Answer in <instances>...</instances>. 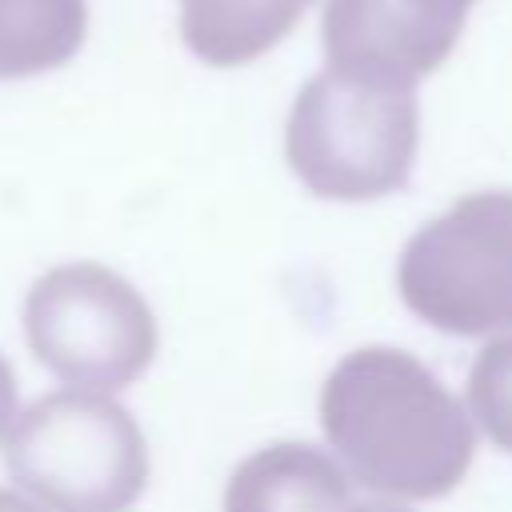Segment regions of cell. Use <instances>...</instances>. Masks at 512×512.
I'll use <instances>...</instances> for the list:
<instances>
[{"instance_id": "1", "label": "cell", "mask_w": 512, "mask_h": 512, "mask_svg": "<svg viewBox=\"0 0 512 512\" xmlns=\"http://www.w3.org/2000/svg\"><path fill=\"white\" fill-rule=\"evenodd\" d=\"M320 428L352 484L396 500L448 496L476 452L464 404L412 352L388 344L336 360L320 388Z\"/></svg>"}, {"instance_id": "2", "label": "cell", "mask_w": 512, "mask_h": 512, "mask_svg": "<svg viewBox=\"0 0 512 512\" xmlns=\"http://www.w3.org/2000/svg\"><path fill=\"white\" fill-rule=\"evenodd\" d=\"M4 468L40 512H128L148 488V444L108 392L56 388L16 412Z\"/></svg>"}, {"instance_id": "3", "label": "cell", "mask_w": 512, "mask_h": 512, "mask_svg": "<svg viewBox=\"0 0 512 512\" xmlns=\"http://www.w3.org/2000/svg\"><path fill=\"white\" fill-rule=\"evenodd\" d=\"M420 144L412 88L360 80L336 68L316 72L284 124V156L296 180L320 200H376L408 184Z\"/></svg>"}, {"instance_id": "4", "label": "cell", "mask_w": 512, "mask_h": 512, "mask_svg": "<svg viewBox=\"0 0 512 512\" xmlns=\"http://www.w3.org/2000/svg\"><path fill=\"white\" fill-rule=\"evenodd\" d=\"M32 356L72 388L120 392L148 372L160 348L140 288L96 260L56 264L24 296Z\"/></svg>"}, {"instance_id": "5", "label": "cell", "mask_w": 512, "mask_h": 512, "mask_svg": "<svg viewBox=\"0 0 512 512\" xmlns=\"http://www.w3.org/2000/svg\"><path fill=\"white\" fill-rule=\"evenodd\" d=\"M396 288L436 332H512V192H468L416 228L400 252Z\"/></svg>"}, {"instance_id": "6", "label": "cell", "mask_w": 512, "mask_h": 512, "mask_svg": "<svg viewBox=\"0 0 512 512\" xmlns=\"http://www.w3.org/2000/svg\"><path fill=\"white\" fill-rule=\"evenodd\" d=\"M472 0H328L324 56L328 68L412 88L456 48Z\"/></svg>"}, {"instance_id": "7", "label": "cell", "mask_w": 512, "mask_h": 512, "mask_svg": "<svg viewBox=\"0 0 512 512\" xmlns=\"http://www.w3.org/2000/svg\"><path fill=\"white\" fill-rule=\"evenodd\" d=\"M352 480L304 440H276L244 456L224 488V512H348Z\"/></svg>"}, {"instance_id": "8", "label": "cell", "mask_w": 512, "mask_h": 512, "mask_svg": "<svg viewBox=\"0 0 512 512\" xmlns=\"http://www.w3.org/2000/svg\"><path fill=\"white\" fill-rule=\"evenodd\" d=\"M312 0H180V36L212 68H236L276 48Z\"/></svg>"}, {"instance_id": "9", "label": "cell", "mask_w": 512, "mask_h": 512, "mask_svg": "<svg viewBox=\"0 0 512 512\" xmlns=\"http://www.w3.org/2000/svg\"><path fill=\"white\" fill-rule=\"evenodd\" d=\"M88 36V0H0V80L68 64Z\"/></svg>"}, {"instance_id": "10", "label": "cell", "mask_w": 512, "mask_h": 512, "mask_svg": "<svg viewBox=\"0 0 512 512\" xmlns=\"http://www.w3.org/2000/svg\"><path fill=\"white\" fill-rule=\"evenodd\" d=\"M468 416L496 448L512 452V332L476 352L468 368Z\"/></svg>"}, {"instance_id": "11", "label": "cell", "mask_w": 512, "mask_h": 512, "mask_svg": "<svg viewBox=\"0 0 512 512\" xmlns=\"http://www.w3.org/2000/svg\"><path fill=\"white\" fill-rule=\"evenodd\" d=\"M16 400H20V392H16V372H12V364H8L4 352H0V440H4V432L12 428V420H16Z\"/></svg>"}, {"instance_id": "12", "label": "cell", "mask_w": 512, "mask_h": 512, "mask_svg": "<svg viewBox=\"0 0 512 512\" xmlns=\"http://www.w3.org/2000/svg\"><path fill=\"white\" fill-rule=\"evenodd\" d=\"M0 512H40L28 496H16V492H8V488H0Z\"/></svg>"}, {"instance_id": "13", "label": "cell", "mask_w": 512, "mask_h": 512, "mask_svg": "<svg viewBox=\"0 0 512 512\" xmlns=\"http://www.w3.org/2000/svg\"><path fill=\"white\" fill-rule=\"evenodd\" d=\"M348 512H408V508H400V504H384V500H376V504H352Z\"/></svg>"}]
</instances>
